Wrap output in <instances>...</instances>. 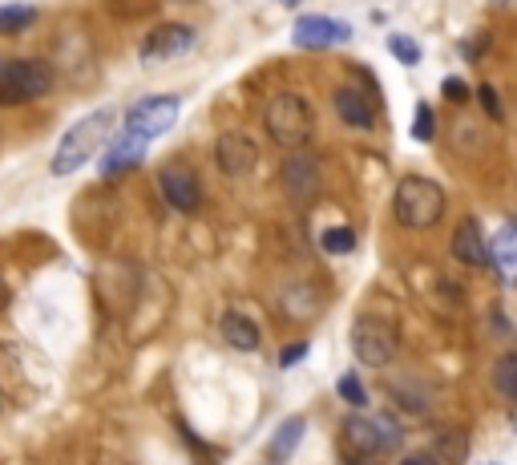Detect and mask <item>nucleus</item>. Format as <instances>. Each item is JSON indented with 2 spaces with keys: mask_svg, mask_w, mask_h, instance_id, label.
Returning <instances> with one entry per match:
<instances>
[{
  "mask_svg": "<svg viewBox=\"0 0 517 465\" xmlns=\"http://www.w3.org/2000/svg\"><path fill=\"white\" fill-rule=\"evenodd\" d=\"M114 122H118L114 106H101V110L85 114L81 122H73V126L61 134V142H57V150H53L49 170H53L57 178L77 174V170H81V166H85L101 146H106V138L114 134Z\"/></svg>",
  "mask_w": 517,
  "mask_h": 465,
  "instance_id": "f257e3e1",
  "label": "nucleus"
},
{
  "mask_svg": "<svg viewBox=\"0 0 517 465\" xmlns=\"http://www.w3.org/2000/svg\"><path fill=\"white\" fill-rule=\"evenodd\" d=\"M392 215L408 231H429L445 215V186L425 174H404L392 195Z\"/></svg>",
  "mask_w": 517,
  "mask_h": 465,
  "instance_id": "f03ea898",
  "label": "nucleus"
},
{
  "mask_svg": "<svg viewBox=\"0 0 517 465\" xmlns=\"http://www.w3.org/2000/svg\"><path fill=\"white\" fill-rule=\"evenodd\" d=\"M263 126H267L275 146L299 150V146H307V138L316 130V110L307 98H299V93H275L263 106Z\"/></svg>",
  "mask_w": 517,
  "mask_h": 465,
  "instance_id": "7ed1b4c3",
  "label": "nucleus"
},
{
  "mask_svg": "<svg viewBox=\"0 0 517 465\" xmlns=\"http://www.w3.org/2000/svg\"><path fill=\"white\" fill-rule=\"evenodd\" d=\"M352 352L364 368H388L400 352V328L384 316H360L352 324Z\"/></svg>",
  "mask_w": 517,
  "mask_h": 465,
  "instance_id": "20e7f679",
  "label": "nucleus"
},
{
  "mask_svg": "<svg viewBox=\"0 0 517 465\" xmlns=\"http://www.w3.org/2000/svg\"><path fill=\"white\" fill-rule=\"evenodd\" d=\"M53 89V69L45 61H0V106H25Z\"/></svg>",
  "mask_w": 517,
  "mask_h": 465,
  "instance_id": "39448f33",
  "label": "nucleus"
},
{
  "mask_svg": "<svg viewBox=\"0 0 517 465\" xmlns=\"http://www.w3.org/2000/svg\"><path fill=\"white\" fill-rule=\"evenodd\" d=\"M178 114H182V102L174 98V93H150V98H138V102L126 110L122 126H126L130 138L154 142V138H162V134L174 130Z\"/></svg>",
  "mask_w": 517,
  "mask_h": 465,
  "instance_id": "423d86ee",
  "label": "nucleus"
},
{
  "mask_svg": "<svg viewBox=\"0 0 517 465\" xmlns=\"http://www.w3.org/2000/svg\"><path fill=\"white\" fill-rule=\"evenodd\" d=\"M279 182H283V191H287V199H291V203L307 207V203H316V195H320V186H324V170H320V162H316L312 154H303V146H299V150H291V154L283 158V166H279Z\"/></svg>",
  "mask_w": 517,
  "mask_h": 465,
  "instance_id": "0eeeda50",
  "label": "nucleus"
},
{
  "mask_svg": "<svg viewBox=\"0 0 517 465\" xmlns=\"http://www.w3.org/2000/svg\"><path fill=\"white\" fill-rule=\"evenodd\" d=\"M344 445L356 453V457H380L396 445V429L380 417H364V413H352L344 417Z\"/></svg>",
  "mask_w": 517,
  "mask_h": 465,
  "instance_id": "6e6552de",
  "label": "nucleus"
},
{
  "mask_svg": "<svg viewBox=\"0 0 517 465\" xmlns=\"http://www.w3.org/2000/svg\"><path fill=\"white\" fill-rule=\"evenodd\" d=\"M158 191H162V199H166L178 215H194V211L202 207V182H198V174H194L190 166H182V162H166V166L158 170Z\"/></svg>",
  "mask_w": 517,
  "mask_h": 465,
  "instance_id": "1a4fd4ad",
  "label": "nucleus"
},
{
  "mask_svg": "<svg viewBox=\"0 0 517 465\" xmlns=\"http://www.w3.org/2000/svg\"><path fill=\"white\" fill-rule=\"evenodd\" d=\"M291 41L295 49H332V45H348L352 41V25L324 17V13H307L291 25Z\"/></svg>",
  "mask_w": 517,
  "mask_h": 465,
  "instance_id": "9d476101",
  "label": "nucleus"
},
{
  "mask_svg": "<svg viewBox=\"0 0 517 465\" xmlns=\"http://www.w3.org/2000/svg\"><path fill=\"white\" fill-rule=\"evenodd\" d=\"M215 166H219L227 178L251 174V170L259 166V142H255L251 134H243V130L219 134V142H215Z\"/></svg>",
  "mask_w": 517,
  "mask_h": 465,
  "instance_id": "9b49d317",
  "label": "nucleus"
},
{
  "mask_svg": "<svg viewBox=\"0 0 517 465\" xmlns=\"http://www.w3.org/2000/svg\"><path fill=\"white\" fill-rule=\"evenodd\" d=\"M190 45H194V29H190V25H158V29H150V33L142 37L138 53H142L146 61H166V57L186 53Z\"/></svg>",
  "mask_w": 517,
  "mask_h": 465,
  "instance_id": "f8f14e48",
  "label": "nucleus"
},
{
  "mask_svg": "<svg viewBox=\"0 0 517 465\" xmlns=\"http://www.w3.org/2000/svg\"><path fill=\"white\" fill-rule=\"evenodd\" d=\"M449 251H453V259L465 263V267H485V263H489V243H485V231H481V223H477L473 215L457 223Z\"/></svg>",
  "mask_w": 517,
  "mask_h": 465,
  "instance_id": "ddd939ff",
  "label": "nucleus"
},
{
  "mask_svg": "<svg viewBox=\"0 0 517 465\" xmlns=\"http://www.w3.org/2000/svg\"><path fill=\"white\" fill-rule=\"evenodd\" d=\"M489 263L505 288H517V219L505 223L489 243Z\"/></svg>",
  "mask_w": 517,
  "mask_h": 465,
  "instance_id": "4468645a",
  "label": "nucleus"
},
{
  "mask_svg": "<svg viewBox=\"0 0 517 465\" xmlns=\"http://www.w3.org/2000/svg\"><path fill=\"white\" fill-rule=\"evenodd\" d=\"M219 332H223V340H227L235 352H259V344H263L259 324H255L251 316H243L239 308H231V312L219 316Z\"/></svg>",
  "mask_w": 517,
  "mask_h": 465,
  "instance_id": "2eb2a0df",
  "label": "nucleus"
},
{
  "mask_svg": "<svg viewBox=\"0 0 517 465\" xmlns=\"http://www.w3.org/2000/svg\"><path fill=\"white\" fill-rule=\"evenodd\" d=\"M332 106H336L340 122H348L352 130H372V126H376V114H372L368 98H364L360 89H352V85H340V89L332 93Z\"/></svg>",
  "mask_w": 517,
  "mask_h": 465,
  "instance_id": "dca6fc26",
  "label": "nucleus"
},
{
  "mask_svg": "<svg viewBox=\"0 0 517 465\" xmlns=\"http://www.w3.org/2000/svg\"><path fill=\"white\" fill-rule=\"evenodd\" d=\"M142 158H146V142L126 134L122 142H114V146H110V154H106V158H101V174L114 178V174H122V170H130V166H138Z\"/></svg>",
  "mask_w": 517,
  "mask_h": 465,
  "instance_id": "f3484780",
  "label": "nucleus"
},
{
  "mask_svg": "<svg viewBox=\"0 0 517 465\" xmlns=\"http://www.w3.org/2000/svg\"><path fill=\"white\" fill-rule=\"evenodd\" d=\"M303 433H307V421H303V417H287V421L271 433V445H267L271 461H287V457H295V449H299Z\"/></svg>",
  "mask_w": 517,
  "mask_h": 465,
  "instance_id": "a211bd4d",
  "label": "nucleus"
},
{
  "mask_svg": "<svg viewBox=\"0 0 517 465\" xmlns=\"http://www.w3.org/2000/svg\"><path fill=\"white\" fill-rule=\"evenodd\" d=\"M29 25H37V9L33 5H0V37L25 33Z\"/></svg>",
  "mask_w": 517,
  "mask_h": 465,
  "instance_id": "6ab92c4d",
  "label": "nucleus"
},
{
  "mask_svg": "<svg viewBox=\"0 0 517 465\" xmlns=\"http://www.w3.org/2000/svg\"><path fill=\"white\" fill-rule=\"evenodd\" d=\"M493 389L509 401H517V352H505L497 364H493Z\"/></svg>",
  "mask_w": 517,
  "mask_h": 465,
  "instance_id": "aec40b11",
  "label": "nucleus"
},
{
  "mask_svg": "<svg viewBox=\"0 0 517 465\" xmlns=\"http://www.w3.org/2000/svg\"><path fill=\"white\" fill-rule=\"evenodd\" d=\"M320 247H324L328 255H348V251H356V231H352V227H328V231L320 235Z\"/></svg>",
  "mask_w": 517,
  "mask_h": 465,
  "instance_id": "412c9836",
  "label": "nucleus"
},
{
  "mask_svg": "<svg viewBox=\"0 0 517 465\" xmlns=\"http://www.w3.org/2000/svg\"><path fill=\"white\" fill-rule=\"evenodd\" d=\"M388 53H392L400 65H421V45L412 41V37H404V33H392V37H388Z\"/></svg>",
  "mask_w": 517,
  "mask_h": 465,
  "instance_id": "4be33fe9",
  "label": "nucleus"
},
{
  "mask_svg": "<svg viewBox=\"0 0 517 465\" xmlns=\"http://www.w3.org/2000/svg\"><path fill=\"white\" fill-rule=\"evenodd\" d=\"M336 389H340V397H344L352 409H364V405H368V393H364V385H360V377H356V372H344Z\"/></svg>",
  "mask_w": 517,
  "mask_h": 465,
  "instance_id": "5701e85b",
  "label": "nucleus"
},
{
  "mask_svg": "<svg viewBox=\"0 0 517 465\" xmlns=\"http://www.w3.org/2000/svg\"><path fill=\"white\" fill-rule=\"evenodd\" d=\"M412 134H417V142H433V110L425 102L417 106V126H412Z\"/></svg>",
  "mask_w": 517,
  "mask_h": 465,
  "instance_id": "b1692460",
  "label": "nucleus"
},
{
  "mask_svg": "<svg viewBox=\"0 0 517 465\" xmlns=\"http://www.w3.org/2000/svg\"><path fill=\"white\" fill-rule=\"evenodd\" d=\"M477 93H481L485 114H489L493 122H501V98H497V89H493V85H477Z\"/></svg>",
  "mask_w": 517,
  "mask_h": 465,
  "instance_id": "393cba45",
  "label": "nucleus"
},
{
  "mask_svg": "<svg viewBox=\"0 0 517 465\" xmlns=\"http://www.w3.org/2000/svg\"><path fill=\"white\" fill-rule=\"evenodd\" d=\"M445 98H449V102H465V98H469V85H465L461 77H445Z\"/></svg>",
  "mask_w": 517,
  "mask_h": 465,
  "instance_id": "a878e982",
  "label": "nucleus"
},
{
  "mask_svg": "<svg viewBox=\"0 0 517 465\" xmlns=\"http://www.w3.org/2000/svg\"><path fill=\"white\" fill-rule=\"evenodd\" d=\"M299 356H307V344H303V340H295V344H287V352H283V364H295Z\"/></svg>",
  "mask_w": 517,
  "mask_h": 465,
  "instance_id": "bb28decb",
  "label": "nucleus"
},
{
  "mask_svg": "<svg viewBox=\"0 0 517 465\" xmlns=\"http://www.w3.org/2000/svg\"><path fill=\"white\" fill-rule=\"evenodd\" d=\"M5 308H9V284L0 279V312H5Z\"/></svg>",
  "mask_w": 517,
  "mask_h": 465,
  "instance_id": "cd10ccee",
  "label": "nucleus"
},
{
  "mask_svg": "<svg viewBox=\"0 0 517 465\" xmlns=\"http://www.w3.org/2000/svg\"><path fill=\"white\" fill-rule=\"evenodd\" d=\"M404 465H433V457H404Z\"/></svg>",
  "mask_w": 517,
  "mask_h": 465,
  "instance_id": "c85d7f7f",
  "label": "nucleus"
},
{
  "mask_svg": "<svg viewBox=\"0 0 517 465\" xmlns=\"http://www.w3.org/2000/svg\"><path fill=\"white\" fill-rule=\"evenodd\" d=\"M344 465H372V461H364V457H348Z\"/></svg>",
  "mask_w": 517,
  "mask_h": 465,
  "instance_id": "c756f323",
  "label": "nucleus"
},
{
  "mask_svg": "<svg viewBox=\"0 0 517 465\" xmlns=\"http://www.w3.org/2000/svg\"><path fill=\"white\" fill-rule=\"evenodd\" d=\"M279 5H287V9H295V5H299V0H279Z\"/></svg>",
  "mask_w": 517,
  "mask_h": 465,
  "instance_id": "7c9ffc66",
  "label": "nucleus"
},
{
  "mask_svg": "<svg viewBox=\"0 0 517 465\" xmlns=\"http://www.w3.org/2000/svg\"><path fill=\"white\" fill-rule=\"evenodd\" d=\"M0 405H5V397H0Z\"/></svg>",
  "mask_w": 517,
  "mask_h": 465,
  "instance_id": "2f4dec72",
  "label": "nucleus"
},
{
  "mask_svg": "<svg viewBox=\"0 0 517 465\" xmlns=\"http://www.w3.org/2000/svg\"><path fill=\"white\" fill-rule=\"evenodd\" d=\"M505 5H513V0H505Z\"/></svg>",
  "mask_w": 517,
  "mask_h": 465,
  "instance_id": "473e14b6",
  "label": "nucleus"
}]
</instances>
